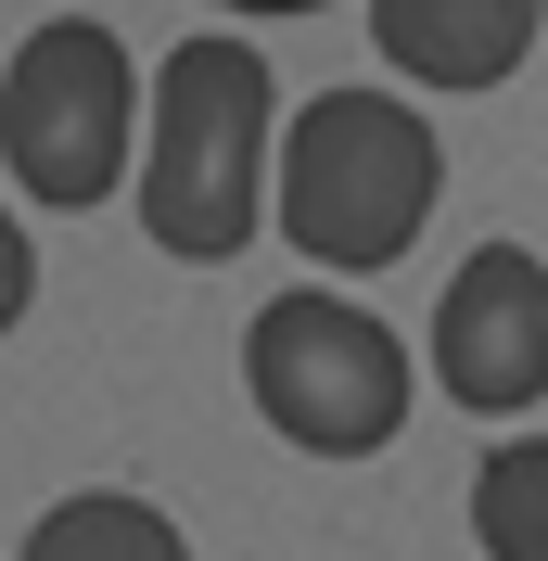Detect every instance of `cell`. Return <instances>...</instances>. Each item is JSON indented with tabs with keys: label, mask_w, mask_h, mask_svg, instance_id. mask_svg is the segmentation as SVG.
<instances>
[{
	"label": "cell",
	"mask_w": 548,
	"mask_h": 561,
	"mask_svg": "<svg viewBox=\"0 0 548 561\" xmlns=\"http://www.w3.org/2000/svg\"><path fill=\"white\" fill-rule=\"evenodd\" d=\"M281 77L255 38H179L153 65V115H140V230L179 268H230L269 230L281 179Z\"/></svg>",
	"instance_id": "cell-1"
},
{
	"label": "cell",
	"mask_w": 548,
	"mask_h": 561,
	"mask_svg": "<svg viewBox=\"0 0 548 561\" xmlns=\"http://www.w3.org/2000/svg\"><path fill=\"white\" fill-rule=\"evenodd\" d=\"M446 192V153L421 128V103L396 90H307V115L281 128V179H269V217L294 230L307 268H396L421 243V217Z\"/></svg>",
	"instance_id": "cell-2"
},
{
	"label": "cell",
	"mask_w": 548,
	"mask_h": 561,
	"mask_svg": "<svg viewBox=\"0 0 548 561\" xmlns=\"http://www.w3.org/2000/svg\"><path fill=\"white\" fill-rule=\"evenodd\" d=\"M140 115H153V90H140L128 38L103 13H52L0 65V167L38 205H103L140 153Z\"/></svg>",
	"instance_id": "cell-3"
},
{
	"label": "cell",
	"mask_w": 548,
	"mask_h": 561,
	"mask_svg": "<svg viewBox=\"0 0 548 561\" xmlns=\"http://www.w3.org/2000/svg\"><path fill=\"white\" fill-rule=\"evenodd\" d=\"M242 396H255V421L281 447L370 459L409 421V345L370 307H344V294H269L255 332H242Z\"/></svg>",
	"instance_id": "cell-4"
},
{
	"label": "cell",
	"mask_w": 548,
	"mask_h": 561,
	"mask_svg": "<svg viewBox=\"0 0 548 561\" xmlns=\"http://www.w3.org/2000/svg\"><path fill=\"white\" fill-rule=\"evenodd\" d=\"M434 383L446 409L523 421L548 396V268L523 243H472L459 280L434 294Z\"/></svg>",
	"instance_id": "cell-5"
},
{
	"label": "cell",
	"mask_w": 548,
	"mask_h": 561,
	"mask_svg": "<svg viewBox=\"0 0 548 561\" xmlns=\"http://www.w3.org/2000/svg\"><path fill=\"white\" fill-rule=\"evenodd\" d=\"M548 0H370V51L409 90H498L536 51Z\"/></svg>",
	"instance_id": "cell-6"
},
{
	"label": "cell",
	"mask_w": 548,
	"mask_h": 561,
	"mask_svg": "<svg viewBox=\"0 0 548 561\" xmlns=\"http://www.w3.org/2000/svg\"><path fill=\"white\" fill-rule=\"evenodd\" d=\"M13 561H192L179 549V524L153 511V497H128V485H77V497H52L26 524V549Z\"/></svg>",
	"instance_id": "cell-7"
},
{
	"label": "cell",
	"mask_w": 548,
	"mask_h": 561,
	"mask_svg": "<svg viewBox=\"0 0 548 561\" xmlns=\"http://www.w3.org/2000/svg\"><path fill=\"white\" fill-rule=\"evenodd\" d=\"M472 536H484V561H548V434L484 447V472H472Z\"/></svg>",
	"instance_id": "cell-8"
},
{
	"label": "cell",
	"mask_w": 548,
	"mask_h": 561,
	"mask_svg": "<svg viewBox=\"0 0 548 561\" xmlns=\"http://www.w3.org/2000/svg\"><path fill=\"white\" fill-rule=\"evenodd\" d=\"M26 294H38V255H26V230H13V217H0V332L26 319Z\"/></svg>",
	"instance_id": "cell-9"
},
{
	"label": "cell",
	"mask_w": 548,
	"mask_h": 561,
	"mask_svg": "<svg viewBox=\"0 0 548 561\" xmlns=\"http://www.w3.org/2000/svg\"><path fill=\"white\" fill-rule=\"evenodd\" d=\"M217 13H319V0H217Z\"/></svg>",
	"instance_id": "cell-10"
}]
</instances>
